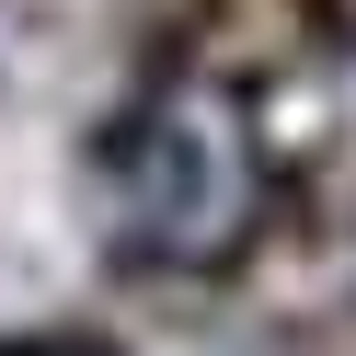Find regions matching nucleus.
<instances>
[{
    "label": "nucleus",
    "instance_id": "nucleus-1",
    "mask_svg": "<svg viewBox=\"0 0 356 356\" xmlns=\"http://www.w3.org/2000/svg\"><path fill=\"white\" fill-rule=\"evenodd\" d=\"M104 184H115V241L138 264L207 276L264 218V138H253V115H241L230 81H161L115 127Z\"/></svg>",
    "mask_w": 356,
    "mask_h": 356
},
{
    "label": "nucleus",
    "instance_id": "nucleus-2",
    "mask_svg": "<svg viewBox=\"0 0 356 356\" xmlns=\"http://www.w3.org/2000/svg\"><path fill=\"white\" fill-rule=\"evenodd\" d=\"M0 356H115V345H92V333H24V345H0Z\"/></svg>",
    "mask_w": 356,
    "mask_h": 356
}]
</instances>
